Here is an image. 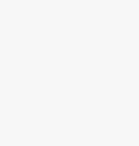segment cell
Listing matches in <instances>:
<instances>
[]
</instances>
